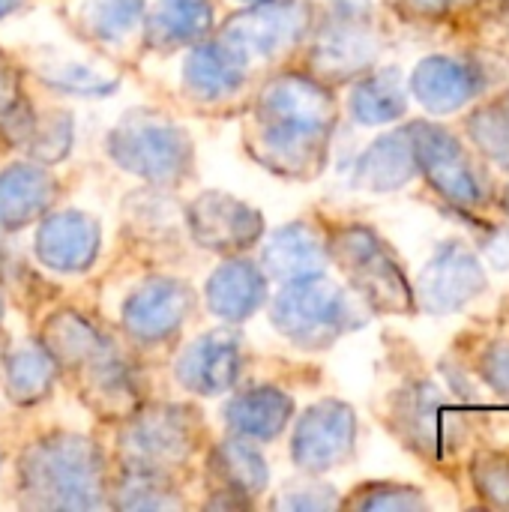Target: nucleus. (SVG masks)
<instances>
[{
    "mask_svg": "<svg viewBox=\"0 0 509 512\" xmlns=\"http://www.w3.org/2000/svg\"><path fill=\"white\" fill-rule=\"evenodd\" d=\"M336 102L330 90L306 75L276 78L258 105L264 162L288 177H312L327 156Z\"/></svg>",
    "mask_w": 509,
    "mask_h": 512,
    "instance_id": "obj_1",
    "label": "nucleus"
},
{
    "mask_svg": "<svg viewBox=\"0 0 509 512\" xmlns=\"http://www.w3.org/2000/svg\"><path fill=\"white\" fill-rule=\"evenodd\" d=\"M18 471L39 507H93L102 492V456L84 438H48L24 453Z\"/></svg>",
    "mask_w": 509,
    "mask_h": 512,
    "instance_id": "obj_2",
    "label": "nucleus"
},
{
    "mask_svg": "<svg viewBox=\"0 0 509 512\" xmlns=\"http://www.w3.org/2000/svg\"><path fill=\"white\" fill-rule=\"evenodd\" d=\"M330 255L351 276L357 294L378 312H411L414 294L402 264L366 225H348L330 240Z\"/></svg>",
    "mask_w": 509,
    "mask_h": 512,
    "instance_id": "obj_3",
    "label": "nucleus"
},
{
    "mask_svg": "<svg viewBox=\"0 0 509 512\" xmlns=\"http://www.w3.org/2000/svg\"><path fill=\"white\" fill-rule=\"evenodd\" d=\"M276 327L300 348H327L354 324L348 294L324 273L291 282L273 306Z\"/></svg>",
    "mask_w": 509,
    "mask_h": 512,
    "instance_id": "obj_4",
    "label": "nucleus"
},
{
    "mask_svg": "<svg viewBox=\"0 0 509 512\" xmlns=\"http://www.w3.org/2000/svg\"><path fill=\"white\" fill-rule=\"evenodd\" d=\"M408 135L414 144L417 171H423L429 186L444 201H450L453 207H462V210L483 207V201H486L483 180H480L468 150L450 129H444L438 123L417 120L408 126Z\"/></svg>",
    "mask_w": 509,
    "mask_h": 512,
    "instance_id": "obj_5",
    "label": "nucleus"
},
{
    "mask_svg": "<svg viewBox=\"0 0 509 512\" xmlns=\"http://www.w3.org/2000/svg\"><path fill=\"white\" fill-rule=\"evenodd\" d=\"M111 153L123 168L156 183L177 180L189 165L186 135L177 126L147 114H132L117 126L111 135Z\"/></svg>",
    "mask_w": 509,
    "mask_h": 512,
    "instance_id": "obj_6",
    "label": "nucleus"
},
{
    "mask_svg": "<svg viewBox=\"0 0 509 512\" xmlns=\"http://www.w3.org/2000/svg\"><path fill=\"white\" fill-rule=\"evenodd\" d=\"M195 447L192 414L186 408H150L129 420L120 432V456H126V471L159 474L189 456Z\"/></svg>",
    "mask_w": 509,
    "mask_h": 512,
    "instance_id": "obj_7",
    "label": "nucleus"
},
{
    "mask_svg": "<svg viewBox=\"0 0 509 512\" xmlns=\"http://www.w3.org/2000/svg\"><path fill=\"white\" fill-rule=\"evenodd\" d=\"M396 429L405 444L432 459H444L462 441V417L432 381H414L396 396Z\"/></svg>",
    "mask_w": 509,
    "mask_h": 512,
    "instance_id": "obj_8",
    "label": "nucleus"
},
{
    "mask_svg": "<svg viewBox=\"0 0 509 512\" xmlns=\"http://www.w3.org/2000/svg\"><path fill=\"white\" fill-rule=\"evenodd\" d=\"M312 24V12L300 0H264L261 6H252L240 15H234L225 24L222 42L243 57H276L285 48H294L297 39L306 36Z\"/></svg>",
    "mask_w": 509,
    "mask_h": 512,
    "instance_id": "obj_9",
    "label": "nucleus"
},
{
    "mask_svg": "<svg viewBox=\"0 0 509 512\" xmlns=\"http://www.w3.org/2000/svg\"><path fill=\"white\" fill-rule=\"evenodd\" d=\"M486 285L489 279L480 258L462 240H450L423 267L417 282V300L432 315H450L477 300Z\"/></svg>",
    "mask_w": 509,
    "mask_h": 512,
    "instance_id": "obj_10",
    "label": "nucleus"
},
{
    "mask_svg": "<svg viewBox=\"0 0 509 512\" xmlns=\"http://www.w3.org/2000/svg\"><path fill=\"white\" fill-rule=\"evenodd\" d=\"M357 420L345 402L327 399L306 411L294 432L291 456L306 471H330L342 465L354 450Z\"/></svg>",
    "mask_w": 509,
    "mask_h": 512,
    "instance_id": "obj_11",
    "label": "nucleus"
},
{
    "mask_svg": "<svg viewBox=\"0 0 509 512\" xmlns=\"http://www.w3.org/2000/svg\"><path fill=\"white\" fill-rule=\"evenodd\" d=\"M375 54H378V36L369 18L333 15L330 24L315 39L312 69L324 81H345L369 69Z\"/></svg>",
    "mask_w": 509,
    "mask_h": 512,
    "instance_id": "obj_12",
    "label": "nucleus"
},
{
    "mask_svg": "<svg viewBox=\"0 0 509 512\" xmlns=\"http://www.w3.org/2000/svg\"><path fill=\"white\" fill-rule=\"evenodd\" d=\"M486 84L477 63L447 54H432L417 63L411 75V90L432 114H450L468 105Z\"/></svg>",
    "mask_w": 509,
    "mask_h": 512,
    "instance_id": "obj_13",
    "label": "nucleus"
},
{
    "mask_svg": "<svg viewBox=\"0 0 509 512\" xmlns=\"http://www.w3.org/2000/svg\"><path fill=\"white\" fill-rule=\"evenodd\" d=\"M189 312V291L177 279L144 282L123 309L126 330L141 342H159L171 336Z\"/></svg>",
    "mask_w": 509,
    "mask_h": 512,
    "instance_id": "obj_14",
    "label": "nucleus"
},
{
    "mask_svg": "<svg viewBox=\"0 0 509 512\" xmlns=\"http://www.w3.org/2000/svg\"><path fill=\"white\" fill-rule=\"evenodd\" d=\"M192 234L216 252H234L249 246L261 234V219L246 204L225 195H204L189 213Z\"/></svg>",
    "mask_w": 509,
    "mask_h": 512,
    "instance_id": "obj_15",
    "label": "nucleus"
},
{
    "mask_svg": "<svg viewBox=\"0 0 509 512\" xmlns=\"http://www.w3.org/2000/svg\"><path fill=\"white\" fill-rule=\"evenodd\" d=\"M240 342L225 336V333H210L201 336L186 348V354L177 363L180 381L201 393V396H216L228 390L237 375H240Z\"/></svg>",
    "mask_w": 509,
    "mask_h": 512,
    "instance_id": "obj_16",
    "label": "nucleus"
},
{
    "mask_svg": "<svg viewBox=\"0 0 509 512\" xmlns=\"http://www.w3.org/2000/svg\"><path fill=\"white\" fill-rule=\"evenodd\" d=\"M96 243H99V231L81 213H57L45 219L36 237V249L42 261L66 273L87 267L96 255Z\"/></svg>",
    "mask_w": 509,
    "mask_h": 512,
    "instance_id": "obj_17",
    "label": "nucleus"
},
{
    "mask_svg": "<svg viewBox=\"0 0 509 512\" xmlns=\"http://www.w3.org/2000/svg\"><path fill=\"white\" fill-rule=\"evenodd\" d=\"M417 177V159L408 129L378 138L357 162V183L372 192H390Z\"/></svg>",
    "mask_w": 509,
    "mask_h": 512,
    "instance_id": "obj_18",
    "label": "nucleus"
},
{
    "mask_svg": "<svg viewBox=\"0 0 509 512\" xmlns=\"http://www.w3.org/2000/svg\"><path fill=\"white\" fill-rule=\"evenodd\" d=\"M246 81V63L222 39L195 48L186 60V84L204 99H222Z\"/></svg>",
    "mask_w": 509,
    "mask_h": 512,
    "instance_id": "obj_19",
    "label": "nucleus"
},
{
    "mask_svg": "<svg viewBox=\"0 0 509 512\" xmlns=\"http://www.w3.org/2000/svg\"><path fill=\"white\" fill-rule=\"evenodd\" d=\"M210 306L216 315L228 318V321H240L246 315H252L264 294H267V282L258 273L255 264L249 261H228L225 267L216 270V276L210 279Z\"/></svg>",
    "mask_w": 509,
    "mask_h": 512,
    "instance_id": "obj_20",
    "label": "nucleus"
},
{
    "mask_svg": "<svg viewBox=\"0 0 509 512\" xmlns=\"http://www.w3.org/2000/svg\"><path fill=\"white\" fill-rule=\"evenodd\" d=\"M54 198V180L36 168L12 165L0 174V225L21 228L39 216Z\"/></svg>",
    "mask_w": 509,
    "mask_h": 512,
    "instance_id": "obj_21",
    "label": "nucleus"
},
{
    "mask_svg": "<svg viewBox=\"0 0 509 512\" xmlns=\"http://www.w3.org/2000/svg\"><path fill=\"white\" fill-rule=\"evenodd\" d=\"M213 12L207 0H159L147 18V39L159 48H177L207 36Z\"/></svg>",
    "mask_w": 509,
    "mask_h": 512,
    "instance_id": "obj_22",
    "label": "nucleus"
},
{
    "mask_svg": "<svg viewBox=\"0 0 509 512\" xmlns=\"http://www.w3.org/2000/svg\"><path fill=\"white\" fill-rule=\"evenodd\" d=\"M291 399L279 390H246L228 408V423L243 438L270 441L276 438L291 420Z\"/></svg>",
    "mask_w": 509,
    "mask_h": 512,
    "instance_id": "obj_23",
    "label": "nucleus"
},
{
    "mask_svg": "<svg viewBox=\"0 0 509 512\" xmlns=\"http://www.w3.org/2000/svg\"><path fill=\"white\" fill-rule=\"evenodd\" d=\"M324 261H327V252H324L318 234L309 231L303 222L279 231L264 252V264L273 270V276L291 279V282L321 273Z\"/></svg>",
    "mask_w": 509,
    "mask_h": 512,
    "instance_id": "obj_24",
    "label": "nucleus"
},
{
    "mask_svg": "<svg viewBox=\"0 0 509 512\" xmlns=\"http://www.w3.org/2000/svg\"><path fill=\"white\" fill-rule=\"evenodd\" d=\"M405 108H408V96L399 69H378L360 78L357 87L351 90V111L366 126L393 123L405 114Z\"/></svg>",
    "mask_w": 509,
    "mask_h": 512,
    "instance_id": "obj_25",
    "label": "nucleus"
},
{
    "mask_svg": "<svg viewBox=\"0 0 509 512\" xmlns=\"http://www.w3.org/2000/svg\"><path fill=\"white\" fill-rule=\"evenodd\" d=\"M213 477L225 483L222 495H237V498H252L267 486V468L264 459L246 444V441H228L222 447H216L213 453V465H210Z\"/></svg>",
    "mask_w": 509,
    "mask_h": 512,
    "instance_id": "obj_26",
    "label": "nucleus"
},
{
    "mask_svg": "<svg viewBox=\"0 0 509 512\" xmlns=\"http://www.w3.org/2000/svg\"><path fill=\"white\" fill-rule=\"evenodd\" d=\"M54 381V360L39 348H21L6 363V384L9 396L18 402H36Z\"/></svg>",
    "mask_w": 509,
    "mask_h": 512,
    "instance_id": "obj_27",
    "label": "nucleus"
},
{
    "mask_svg": "<svg viewBox=\"0 0 509 512\" xmlns=\"http://www.w3.org/2000/svg\"><path fill=\"white\" fill-rule=\"evenodd\" d=\"M465 126L474 147L498 168L509 171V108H504L501 102L480 105L471 111Z\"/></svg>",
    "mask_w": 509,
    "mask_h": 512,
    "instance_id": "obj_28",
    "label": "nucleus"
},
{
    "mask_svg": "<svg viewBox=\"0 0 509 512\" xmlns=\"http://www.w3.org/2000/svg\"><path fill=\"white\" fill-rule=\"evenodd\" d=\"M87 27L93 36L102 39H120L132 33V27L144 15V0H87Z\"/></svg>",
    "mask_w": 509,
    "mask_h": 512,
    "instance_id": "obj_29",
    "label": "nucleus"
},
{
    "mask_svg": "<svg viewBox=\"0 0 509 512\" xmlns=\"http://www.w3.org/2000/svg\"><path fill=\"white\" fill-rule=\"evenodd\" d=\"M114 504L129 510H168V507H180V498L162 483L159 474L126 471V480L120 483Z\"/></svg>",
    "mask_w": 509,
    "mask_h": 512,
    "instance_id": "obj_30",
    "label": "nucleus"
},
{
    "mask_svg": "<svg viewBox=\"0 0 509 512\" xmlns=\"http://www.w3.org/2000/svg\"><path fill=\"white\" fill-rule=\"evenodd\" d=\"M0 129L12 141H27L33 132V120L24 108L18 75L12 72V66L3 57H0Z\"/></svg>",
    "mask_w": 509,
    "mask_h": 512,
    "instance_id": "obj_31",
    "label": "nucleus"
},
{
    "mask_svg": "<svg viewBox=\"0 0 509 512\" xmlns=\"http://www.w3.org/2000/svg\"><path fill=\"white\" fill-rule=\"evenodd\" d=\"M348 507L357 510H375V512H414L426 510V501L417 489L411 486H393V483H375V486H363Z\"/></svg>",
    "mask_w": 509,
    "mask_h": 512,
    "instance_id": "obj_32",
    "label": "nucleus"
},
{
    "mask_svg": "<svg viewBox=\"0 0 509 512\" xmlns=\"http://www.w3.org/2000/svg\"><path fill=\"white\" fill-rule=\"evenodd\" d=\"M477 495L492 507H509V462L495 453H480L471 465Z\"/></svg>",
    "mask_w": 509,
    "mask_h": 512,
    "instance_id": "obj_33",
    "label": "nucleus"
},
{
    "mask_svg": "<svg viewBox=\"0 0 509 512\" xmlns=\"http://www.w3.org/2000/svg\"><path fill=\"white\" fill-rule=\"evenodd\" d=\"M480 375L498 396L509 399V342H495L483 351Z\"/></svg>",
    "mask_w": 509,
    "mask_h": 512,
    "instance_id": "obj_34",
    "label": "nucleus"
},
{
    "mask_svg": "<svg viewBox=\"0 0 509 512\" xmlns=\"http://www.w3.org/2000/svg\"><path fill=\"white\" fill-rule=\"evenodd\" d=\"M336 495L330 492V486H288L285 498L279 501V507H291V510H324V507H336Z\"/></svg>",
    "mask_w": 509,
    "mask_h": 512,
    "instance_id": "obj_35",
    "label": "nucleus"
},
{
    "mask_svg": "<svg viewBox=\"0 0 509 512\" xmlns=\"http://www.w3.org/2000/svg\"><path fill=\"white\" fill-rule=\"evenodd\" d=\"M396 12L408 15V18H441L450 6V0H387Z\"/></svg>",
    "mask_w": 509,
    "mask_h": 512,
    "instance_id": "obj_36",
    "label": "nucleus"
},
{
    "mask_svg": "<svg viewBox=\"0 0 509 512\" xmlns=\"http://www.w3.org/2000/svg\"><path fill=\"white\" fill-rule=\"evenodd\" d=\"M486 255L492 258V264L498 270L509 267V231H495V237L486 243Z\"/></svg>",
    "mask_w": 509,
    "mask_h": 512,
    "instance_id": "obj_37",
    "label": "nucleus"
},
{
    "mask_svg": "<svg viewBox=\"0 0 509 512\" xmlns=\"http://www.w3.org/2000/svg\"><path fill=\"white\" fill-rule=\"evenodd\" d=\"M18 3H21V0H0V18H3V15H9Z\"/></svg>",
    "mask_w": 509,
    "mask_h": 512,
    "instance_id": "obj_38",
    "label": "nucleus"
},
{
    "mask_svg": "<svg viewBox=\"0 0 509 512\" xmlns=\"http://www.w3.org/2000/svg\"><path fill=\"white\" fill-rule=\"evenodd\" d=\"M504 210H507V216H509V186H507V192H504Z\"/></svg>",
    "mask_w": 509,
    "mask_h": 512,
    "instance_id": "obj_39",
    "label": "nucleus"
},
{
    "mask_svg": "<svg viewBox=\"0 0 509 512\" xmlns=\"http://www.w3.org/2000/svg\"><path fill=\"white\" fill-rule=\"evenodd\" d=\"M504 9H507V15H509V0H504Z\"/></svg>",
    "mask_w": 509,
    "mask_h": 512,
    "instance_id": "obj_40",
    "label": "nucleus"
},
{
    "mask_svg": "<svg viewBox=\"0 0 509 512\" xmlns=\"http://www.w3.org/2000/svg\"><path fill=\"white\" fill-rule=\"evenodd\" d=\"M0 309H3V306H0Z\"/></svg>",
    "mask_w": 509,
    "mask_h": 512,
    "instance_id": "obj_41",
    "label": "nucleus"
}]
</instances>
